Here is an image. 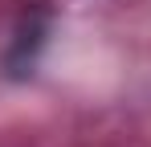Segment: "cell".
Masks as SVG:
<instances>
[]
</instances>
